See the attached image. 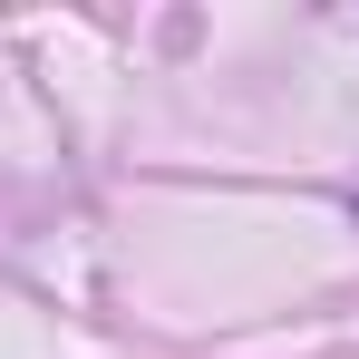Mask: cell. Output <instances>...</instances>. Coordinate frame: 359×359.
<instances>
[]
</instances>
